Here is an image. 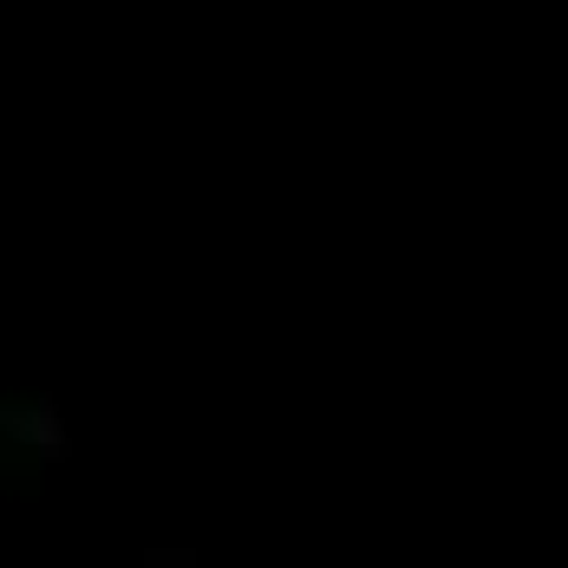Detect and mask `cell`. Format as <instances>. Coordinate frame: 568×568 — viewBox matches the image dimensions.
Returning a JSON list of instances; mask_svg holds the SVG:
<instances>
[{"label":"cell","mask_w":568,"mask_h":568,"mask_svg":"<svg viewBox=\"0 0 568 568\" xmlns=\"http://www.w3.org/2000/svg\"><path fill=\"white\" fill-rule=\"evenodd\" d=\"M144 568H197V562H190L183 549H177V556H164V549H157V556H150V562H144Z\"/></svg>","instance_id":"6da1fadb"}]
</instances>
